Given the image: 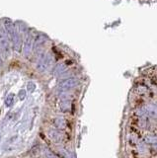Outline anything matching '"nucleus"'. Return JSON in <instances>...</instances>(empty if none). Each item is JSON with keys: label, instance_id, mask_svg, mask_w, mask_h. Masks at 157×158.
Here are the masks:
<instances>
[{"label": "nucleus", "instance_id": "8", "mask_svg": "<svg viewBox=\"0 0 157 158\" xmlns=\"http://www.w3.org/2000/svg\"><path fill=\"white\" fill-rule=\"evenodd\" d=\"M53 123H55V126L57 128H60V130H64V128L66 127V121L64 120V118H56Z\"/></svg>", "mask_w": 157, "mask_h": 158}, {"label": "nucleus", "instance_id": "3", "mask_svg": "<svg viewBox=\"0 0 157 158\" xmlns=\"http://www.w3.org/2000/svg\"><path fill=\"white\" fill-rule=\"evenodd\" d=\"M79 81L77 80L76 78H68L63 80L60 84V89L61 91H68L70 89H73L74 87H76L78 85Z\"/></svg>", "mask_w": 157, "mask_h": 158}, {"label": "nucleus", "instance_id": "6", "mask_svg": "<svg viewBox=\"0 0 157 158\" xmlns=\"http://www.w3.org/2000/svg\"><path fill=\"white\" fill-rule=\"evenodd\" d=\"M146 112L147 114L153 118H156L157 120V106L155 105H148L146 108Z\"/></svg>", "mask_w": 157, "mask_h": 158}, {"label": "nucleus", "instance_id": "1", "mask_svg": "<svg viewBox=\"0 0 157 158\" xmlns=\"http://www.w3.org/2000/svg\"><path fill=\"white\" fill-rule=\"evenodd\" d=\"M0 56L4 59H7L10 56V44L4 29H0Z\"/></svg>", "mask_w": 157, "mask_h": 158}, {"label": "nucleus", "instance_id": "2", "mask_svg": "<svg viewBox=\"0 0 157 158\" xmlns=\"http://www.w3.org/2000/svg\"><path fill=\"white\" fill-rule=\"evenodd\" d=\"M51 56L48 53H43V56L41 54V57L40 59L38 60L37 62V69L38 71L40 72H45L47 69L48 68V66H50L51 64Z\"/></svg>", "mask_w": 157, "mask_h": 158}, {"label": "nucleus", "instance_id": "5", "mask_svg": "<svg viewBox=\"0 0 157 158\" xmlns=\"http://www.w3.org/2000/svg\"><path fill=\"white\" fill-rule=\"evenodd\" d=\"M47 42V38L43 37V36H39L35 43H34V46H33V51L35 52H39L42 49V47L45 44V43Z\"/></svg>", "mask_w": 157, "mask_h": 158}, {"label": "nucleus", "instance_id": "4", "mask_svg": "<svg viewBox=\"0 0 157 158\" xmlns=\"http://www.w3.org/2000/svg\"><path fill=\"white\" fill-rule=\"evenodd\" d=\"M33 46H34V37L32 33H29L27 35L25 46H24V56H29L31 52L33 51Z\"/></svg>", "mask_w": 157, "mask_h": 158}, {"label": "nucleus", "instance_id": "7", "mask_svg": "<svg viewBox=\"0 0 157 158\" xmlns=\"http://www.w3.org/2000/svg\"><path fill=\"white\" fill-rule=\"evenodd\" d=\"M60 108L61 109V111H63V112L69 111L70 108H71L70 101L67 100V99H63V100H61L60 103Z\"/></svg>", "mask_w": 157, "mask_h": 158}, {"label": "nucleus", "instance_id": "9", "mask_svg": "<svg viewBox=\"0 0 157 158\" xmlns=\"http://www.w3.org/2000/svg\"><path fill=\"white\" fill-rule=\"evenodd\" d=\"M65 70H66L65 64L60 63V64H58V65L56 67V69H55V74H56V76H58V75H60V74H62Z\"/></svg>", "mask_w": 157, "mask_h": 158}]
</instances>
